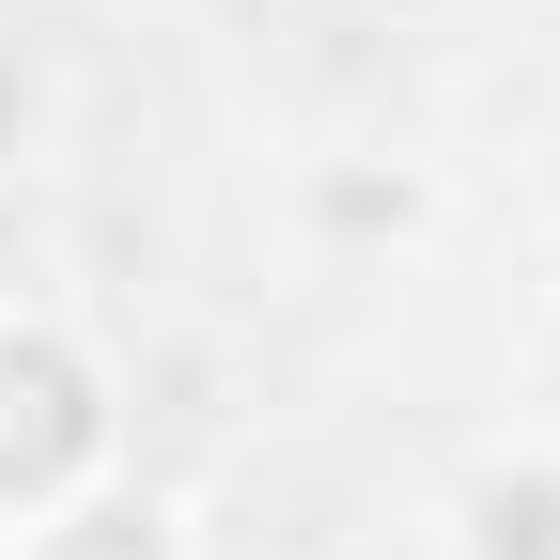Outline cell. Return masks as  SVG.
I'll return each mask as SVG.
<instances>
[{
    "instance_id": "cell-1",
    "label": "cell",
    "mask_w": 560,
    "mask_h": 560,
    "mask_svg": "<svg viewBox=\"0 0 560 560\" xmlns=\"http://www.w3.org/2000/svg\"><path fill=\"white\" fill-rule=\"evenodd\" d=\"M109 482V374L62 327H0V514Z\"/></svg>"
},
{
    "instance_id": "cell-2",
    "label": "cell",
    "mask_w": 560,
    "mask_h": 560,
    "mask_svg": "<svg viewBox=\"0 0 560 560\" xmlns=\"http://www.w3.org/2000/svg\"><path fill=\"white\" fill-rule=\"evenodd\" d=\"M16 560H187L172 499H140V482H79V499L16 514Z\"/></svg>"
}]
</instances>
